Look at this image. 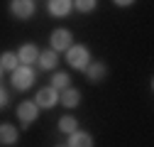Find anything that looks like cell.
<instances>
[{
  "mask_svg": "<svg viewBox=\"0 0 154 147\" xmlns=\"http://www.w3.org/2000/svg\"><path fill=\"white\" fill-rule=\"evenodd\" d=\"M37 66H39L42 71H56V66H59V54H56L54 49H39Z\"/></svg>",
  "mask_w": 154,
  "mask_h": 147,
  "instance_id": "30bf717a",
  "label": "cell"
},
{
  "mask_svg": "<svg viewBox=\"0 0 154 147\" xmlns=\"http://www.w3.org/2000/svg\"><path fill=\"white\" fill-rule=\"evenodd\" d=\"M0 79H3V69H0Z\"/></svg>",
  "mask_w": 154,
  "mask_h": 147,
  "instance_id": "ffe728a7",
  "label": "cell"
},
{
  "mask_svg": "<svg viewBox=\"0 0 154 147\" xmlns=\"http://www.w3.org/2000/svg\"><path fill=\"white\" fill-rule=\"evenodd\" d=\"M83 74H86V79H88L91 83H100V81L108 76V66H105V61H91Z\"/></svg>",
  "mask_w": 154,
  "mask_h": 147,
  "instance_id": "8fae6325",
  "label": "cell"
},
{
  "mask_svg": "<svg viewBox=\"0 0 154 147\" xmlns=\"http://www.w3.org/2000/svg\"><path fill=\"white\" fill-rule=\"evenodd\" d=\"M56 127H59V133L69 135V133H73V130H79V120H76L73 115H61L59 123H56Z\"/></svg>",
  "mask_w": 154,
  "mask_h": 147,
  "instance_id": "2e32d148",
  "label": "cell"
},
{
  "mask_svg": "<svg viewBox=\"0 0 154 147\" xmlns=\"http://www.w3.org/2000/svg\"><path fill=\"white\" fill-rule=\"evenodd\" d=\"M112 5H118V8H130V5H134V0H112Z\"/></svg>",
  "mask_w": 154,
  "mask_h": 147,
  "instance_id": "d6986e66",
  "label": "cell"
},
{
  "mask_svg": "<svg viewBox=\"0 0 154 147\" xmlns=\"http://www.w3.org/2000/svg\"><path fill=\"white\" fill-rule=\"evenodd\" d=\"M56 147H66V145H56Z\"/></svg>",
  "mask_w": 154,
  "mask_h": 147,
  "instance_id": "44dd1931",
  "label": "cell"
},
{
  "mask_svg": "<svg viewBox=\"0 0 154 147\" xmlns=\"http://www.w3.org/2000/svg\"><path fill=\"white\" fill-rule=\"evenodd\" d=\"M71 44H73V34H71V30H66V27H56V30H51V34H49V49H54L56 54H59V52H66Z\"/></svg>",
  "mask_w": 154,
  "mask_h": 147,
  "instance_id": "277c9868",
  "label": "cell"
},
{
  "mask_svg": "<svg viewBox=\"0 0 154 147\" xmlns=\"http://www.w3.org/2000/svg\"><path fill=\"white\" fill-rule=\"evenodd\" d=\"M66 64L71 66V69H76V71H86V66L91 64V49L86 47V44H71L69 49H66Z\"/></svg>",
  "mask_w": 154,
  "mask_h": 147,
  "instance_id": "6da1fadb",
  "label": "cell"
},
{
  "mask_svg": "<svg viewBox=\"0 0 154 147\" xmlns=\"http://www.w3.org/2000/svg\"><path fill=\"white\" fill-rule=\"evenodd\" d=\"M17 66H20V59H17L15 52L5 49L3 54H0V69H3V71H15Z\"/></svg>",
  "mask_w": 154,
  "mask_h": 147,
  "instance_id": "5bb4252c",
  "label": "cell"
},
{
  "mask_svg": "<svg viewBox=\"0 0 154 147\" xmlns=\"http://www.w3.org/2000/svg\"><path fill=\"white\" fill-rule=\"evenodd\" d=\"M93 145H95L93 135L86 133V130H81V127L66 135V147H93Z\"/></svg>",
  "mask_w": 154,
  "mask_h": 147,
  "instance_id": "9c48e42d",
  "label": "cell"
},
{
  "mask_svg": "<svg viewBox=\"0 0 154 147\" xmlns=\"http://www.w3.org/2000/svg\"><path fill=\"white\" fill-rule=\"evenodd\" d=\"M59 103H61L64 108H69V110L79 108V105H81V91H79V88H73V86L64 88L61 93H59Z\"/></svg>",
  "mask_w": 154,
  "mask_h": 147,
  "instance_id": "7c38bea8",
  "label": "cell"
},
{
  "mask_svg": "<svg viewBox=\"0 0 154 147\" xmlns=\"http://www.w3.org/2000/svg\"><path fill=\"white\" fill-rule=\"evenodd\" d=\"M34 81H37V74H34L32 66L20 64L15 71H10V83H12L15 91H29L34 86Z\"/></svg>",
  "mask_w": 154,
  "mask_h": 147,
  "instance_id": "7a4b0ae2",
  "label": "cell"
},
{
  "mask_svg": "<svg viewBox=\"0 0 154 147\" xmlns=\"http://www.w3.org/2000/svg\"><path fill=\"white\" fill-rule=\"evenodd\" d=\"M73 8L79 12H83V15H88V12H93L98 8V0H73Z\"/></svg>",
  "mask_w": 154,
  "mask_h": 147,
  "instance_id": "e0dca14e",
  "label": "cell"
},
{
  "mask_svg": "<svg viewBox=\"0 0 154 147\" xmlns=\"http://www.w3.org/2000/svg\"><path fill=\"white\" fill-rule=\"evenodd\" d=\"M10 15L15 17V20H22V22H27V20H32V15L37 12V3L34 0H10Z\"/></svg>",
  "mask_w": 154,
  "mask_h": 147,
  "instance_id": "5b68a950",
  "label": "cell"
},
{
  "mask_svg": "<svg viewBox=\"0 0 154 147\" xmlns=\"http://www.w3.org/2000/svg\"><path fill=\"white\" fill-rule=\"evenodd\" d=\"M17 140H20V130L12 123H0V145L12 147V145H17Z\"/></svg>",
  "mask_w": 154,
  "mask_h": 147,
  "instance_id": "4fadbf2b",
  "label": "cell"
},
{
  "mask_svg": "<svg viewBox=\"0 0 154 147\" xmlns=\"http://www.w3.org/2000/svg\"><path fill=\"white\" fill-rule=\"evenodd\" d=\"M8 103H10V93H8L5 86H0V108H5Z\"/></svg>",
  "mask_w": 154,
  "mask_h": 147,
  "instance_id": "ac0fdd59",
  "label": "cell"
},
{
  "mask_svg": "<svg viewBox=\"0 0 154 147\" xmlns=\"http://www.w3.org/2000/svg\"><path fill=\"white\" fill-rule=\"evenodd\" d=\"M15 54H17V59H20V64L32 66V64H37V57H39V47H37L34 42H25V44L17 47Z\"/></svg>",
  "mask_w": 154,
  "mask_h": 147,
  "instance_id": "ba28073f",
  "label": "cell"
},
{
  "mask_svg": "<svg viewBox=\"0 0 154 147\" xmlns=\"http://www.w3.org/2000/svg\"><path fill=\"white\" fill-rule=\"evenodd\" d=\"M15 115H17V120H20L22 130H27V127L39 118V105H37L34 101H20L17 108H15Z\"/></svg>",
  "mask_w": 154,
  "mask_h": 147,
  "instance_id": "3957f363",
  "label": "cell"
},
{
  "mask_svg": "<svg viewBox=\"0 0 154 147\" xmlns=\"http://www.w3.org/2000/svg\"><path fill=\"white\" fill-rule=\"evenodd\" d=\"M59 93H61V91H56V88H51V86H42V88L34 93V103L39 105V110H42V108L49 110V108H54V105H59Z\"/></svg>",
  "mask_w": 154,
  "mask_h": 147,
  "instance_id": "8992f818",
  "label": "cell"
},
{
  "mask_svg": "<svg viewBox=\"0 0 154 147\" xmlns=\"http://www.w3.org/2000/svg\"><path fill=\"white\" fill-rule=\"evenodd\" d=\"M73 10V0H47V12L56 20H64L69 17Z\"/></svg>",
  "mask_w": 154,
  "mask_h": 147,
  "instance_id": "52a82bcc",
  "label": "cell"
},
{
  "mask_svg": "<svg viewBox=\"0 0 154 147\" xmlns=\"http://www.w3.org/2000/svg\"><path fill=\"white\" fill-rule=\"evenodd\" d=\"M51 88H56V91H64V88H69L71 86V76L66 71H54L51 74V83H49Z\"/></svg>",
  "mask_w": 154,
  "mask_h": 147,
  "instance_id": "9a60e30c",
  "label": "cell"
}]
</instances>
